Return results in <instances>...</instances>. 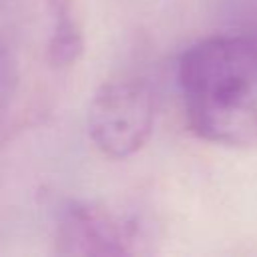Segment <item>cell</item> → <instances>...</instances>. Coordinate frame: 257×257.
I'll return each mask as SVG.
<instances>
[{
  "label": "cell",
  "instance_id": "cell-1",
  "mask_svg": "<svg viewBox=\"0 0 257 257\" xmlns=\"http://www.w3.org/2000/svg\"><path fill=\"white\" fill-rule=\"evenodd\" d=\"M189 128L223 147L257 143V38L215 34L191 44L177 62Z\"/></svg>",
  "mask_w": 257,
  "mask_h": 257
},
{
  "label": "cell",
  "instance_id": "cell-3",
  "mask_svg": "<svg viewBox=\"0 0 257 257\" xmlns=\"http://www.w3.org/2000/svg\"><path fill=\"white\" fill-rule=\"evenodd\" d=\"M139 243L137 225L108 207L68 201L58 211L54 227L58 255H131L139 251Z\"/></svg>",
  "mask_w": 257,
  "mask_h": 257
},
{
  "label": "cell",
  "instance_id": "cell-4",
  "mask_svg": "<svg viewBox=\"0 0 257 257\" xmlns=\"http://www.w3.org/2000/svg\"><path fill=\"white\" fill-rule=\"evenodd\" d=\"M52 12V34L48 38V60L56 68L76 64L84 50L82 26L76 18V0H48Z\"/></svg>",
  "mask_w": 257,
  "mask_h": 257
},
{
  "label": "cell",
  "instance_id": "cell-2",
  "mask_svg": "<svg viewBox=\"0 0 257 257\" xmlns=\"http://www.w3.org/2000/svg\"><path fill=\"white\" fill-rule=\"evenodd\" d=\"M153 90L137 78H114L96 88L86 128L94 149L112 161L137 155L155 128Z\"/></svg>",
  "mask_w": 257,
  "mask_h": 257
},
{
  "label": "cell",
  "instance_id": "cell-5",
  "mask_svg": "<svg viewBox=\"0 0 257 257\" xmlns=\"http://www.w3.org/2000/svg\"><path fill=\"white\" fill-rule=\"evenodd\" d=\"M12 88H14V64H12L6 48L0 44V114L8 106Z\"/></svg>",
  "mask_w": 257,
  "mask_h": 257
}]
</instances>
